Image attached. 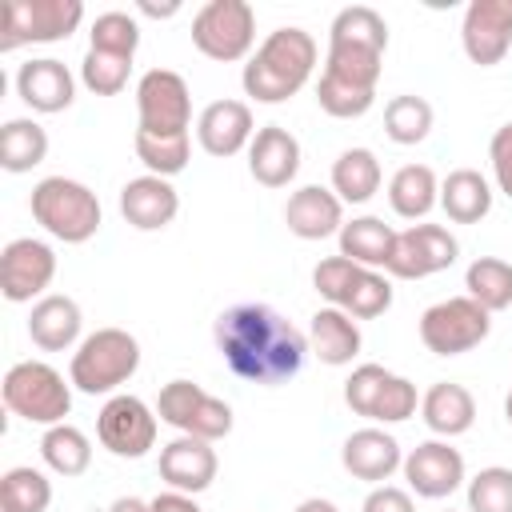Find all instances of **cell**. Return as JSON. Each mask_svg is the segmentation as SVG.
<instances>
[{"label":"cell","instance_id":"cell-16","mask_svg":"<svg viewBox=\"0 0 512 512\" xmlns=\"http://www.w3.org/2000/svg\"><path fill=\"white\" fill-rule=\"evenodd\" d=\"M460 44L472 64H500L512 48V0H472L460 20Z\"/></svg>","mask_w":512,"mask_h":512},{"label":"cell","instance_id":"cell-17","mask_svg":"<svg viewBox=\"0 0 512 512\" xmlns=\"http://www.w3.org/2000/svg\"><path fill=\"white\" fill-rule=\"evenodd\" d=\"M404 480L416 496L424 500H444L452 496L468 476H464V456L448 440H424L404 456Z\"/></svg>","mask_w":512,"mask_h":512},{"label":"cell","instance_id":"cell-25","mask_svg":"<svg viewBox=\"0 0 512 512\" xmlns=\"http://www.w3.org/2000/svg\"><path fill=\"white\" fill-rule=\"evenodd\" d=\"M80 328H84L80 304L72 296H60V292L40 296L32 304V312H28V340L40 352H68V348H76Z\"/></svg>","mask_w":512,"mask_h":512},{"label":"cell","instance_id":"cell-41","mask_svg":"<svg viewBox=\"0 0 512 512\" xmlns=\"http://www.w3.org/2000/svg\"><path fill=\"white\" fill-rule=\"evenodd\" d=\"M128 72H132V60L124 56H108V52H84L80 60V84L96 96H116L128 88Z\"/></svg>","mask_w":512,"mask_h":512},{"label":"cell","instance_id":"cell-4","mask_svg":"<svg viewBox=\"0 0 512 512\" xmlns=\"http://www.w3.org/2000/svg\"><path fill=\"white\" fill-rule=\"evenodd\" d=\"M140 368V340L128 328H96L72 352L68 380L84 396H116Z\"/></svg>","mask_w":512,"mask_h":512},{"label":"cell","instance_id":"cell-3","mask_svg":"<svg viewBox=\"0 0 512 512\" xmlns=\"http://www.w3.org/2000/svg\"><path fill=\"white\" fill-rule=\"evenodd\" d=\"M384 52H388V24H384V16L376 8H368V4H348L328 24L324 76L344 80L352 88L376 92L380 72H384Z\"/></svg>","mask_w":512,"mask_h":512},{"label":"cell","instance_id":"cell-43","mask_svg":"<svg viewBox=\"0 0 512 512\" xmlns=\"http://www.w3.org/2000/svg\"><path fill=\"white\" fill-rule=\"evenodd\" d=\"M488 160H492V180L504 196H512V124H500L492 132L488 144Z\"/></svg>","mask_w":512,"mask_h":512},{"label":"cell","instance_id":"cell-12","mask_svg":"<svg viewBox=\"0 0 512 512\" xmlns=\"http://www.w3.org/2000/svg\"><path fill=\"white\" fill-rule=\"evenodd\" d=\"M156 420V408H148L140 396L116 392L96 412V440L120 460H140L156 448Z\"/></svg>","mask_w":512,"mask_h":512},{"label":"cell","instance_id":"cell-23","mask_svg":"<svg viewBox=\"0 0 512 512\" xmlns=\"http://www.w3.org/2000/svg\"><path fill=\"white\" fill-rule=\"evenodd\" d=\"M176 212H180V192L164 176L144 172L120 188V216L136 232H160L176 220Z\"/></svg>","mask_w":512,"mask_h":512},{"label":"cell","instance_id":"cell-21","mask_svg":"<svg viewBox=\"0 0 512 512\" xmlns=\"http://www.w3.org/2000/svg\"><path fill=\"white\" fill-rule=\"evenodd\" d=\"M16 96L32 112L52 116V112L72 108V100H76V76L68 72L64 60L40 56V60H28V64L16 68Z\"/></svg>","mask_w":512,"mask_h":512},{"label":"cell","instance_id":"cell-19","mask_svg":"<svg viewBox=\"0 0 512 512\" xmlns=\"http://www.w3.org/2000/svg\"><path fill=\"white\" fill-rule=\"evenodd\" d=\"M252 136H256V120H252V108L244 100H212L196 116V140L216 160L244 152L252 144Z\"/></svg>","mask_w":512,"mask_h":512},{"label":"cell","instance_id":"cell-34","mask_svg":"<svg viewBox=\"0 0 512 512\" xmlns=\"http://www.w3.org/2000/svg\"><path fill=\"white\" fill-rule=\"evenodd\" d=\"M464 296H472L488 312H504L512 304V264L500 256H476L464 272Z\"/></svg>","mask_w":512,"mask_h":512},{"label":"cell","instance_id":"cell-5","mask_svg":"<svg viewBox=\"0 0 512 512\" xmlns=\"http://www.w3.org/2000/svg\"><path fill=\"white\" fill-rule=\"evenodd\" d=\"M28 208H32V220L52 240H64V244H84L104 224V212H100L96 192L88 184L72 180V176H44L32 188Z\"/></svg>","mask_w":512,"mask_h":512},{"label":"cell","instance_id":"cell-49","mask_svg":"<svg viewBox=\"0 0 512 512\" xmlns=\"http://www.w3.org/2000/svg\"><path fill=\"white\" fill-rule=\"evenodd\" d=\"M504 416H508V424H512V392H508V400H504Z\"/></svg>","mask_w":512,"mask_h":512},{"label":"cell","instance_id":"cell-30","mask_svg":"<svg viewBox=\"0 0 512 512\" xmlns=\"http://www.w3.org/2000/svg\"><path fill=\"white\" fill-rule=\"evenodd\" d=\"M340 256H348L352 264L364 268H388L392 244H396V228L384 224L380 216H352L340 228Z\"/></svg>","mask_w":512,"mask_h":512},{"label":"cell","instance_id":"cell-14","mask_svg":"<svg viewBox=\"0 0 512 512\" xmlns=\"http://www.w3.org/2000/svg\"><path fill=\"white\" fill-rule=\"evenodd\" d=\"M56 280V252L36 236H16L0 252V292L8 304H36Z\"/></svg>","mask_w":512,"mask_h":512},{"label":"cell","instance_id":"cell-31","mask_svg":"<svg viewBox=\"0 0 512 512\" xmlns=\"http://www.w3.org/2000/svg\"><path fill=\"white\" fill-rule=\"evenodd\" d=\"M388 204L404 220H424L440 204V180L428 164H404L388 180Z\"/></svg>","mask_w":512,"mask_h":512},{"label":"cell","instance_id":"cell-32","mask_svg":"<svg viewBox=\"0 0 512 512\" xmlns=\"http://www.w3.org/2000/svg\"><path fill=\"white\" fill-rule=\"evenodd\" d=\"M48 156V132L32 120V116H12L0 128V168L20 176L32 172L36 164H44Z\"/></svg>","mask_w":512,"mask_h":512},{"label":"cell","instance_id":"cell-2","mask_svg":"<svg viewBox=\"0 0 512 512\" xmlns=\"http://www.w3.org/2000/svg\"><path fill=\"white\" fill-rule=\"evenodd\" d=\"M316 36L296 28V24H284L276 32H268L260 40V48L248 56L244 72H240V84H244V96H252L256 104H284L292 100L316 72Z\"/></svg>","mask_w":512,"mask_h":512},{"label":"cell","instance_id":"cell-38","mask_svg":"<svg viewBox=\"0 0 512 512\" xmlns=\"http://www.w3.org/2000/svg\"><path fill=\"white\" fill-rule=\"evenodd\" d=\"M392 308V280L380 272V268H360L340 312H348L352 320H376Z\"/></svg>","mask_w":512,"mask_h":512},{"label":"cell","instance_id":"cell-11","mask_svg":"<svg viewBox=\"0 0 512 512\" xmlns=\"http://www.w3.org/2000/svg\"><path fill=\"white\" fill-rule=\"evenodd\" d=\"M156 416L164 424H172L180 436H196L208 444H216L232 432V408L192 380H168L156 396Z\"/></svg>","mask_w":512,"mask_h":512},{"label":"cell","instance_id":"cell-26","mask_svg":"<svg viewBox=\"0 0 512 512\" xmlns=\"http://www.w3.org/2000/svg\"><path fill=\"white\" fill-rule=\"evenodd\" d=\"M360 344H364L360 324H356L348 312H340V308H332V304L312 312V320H308V352H312L320 364L344 368V364L356 360Z\"/></svg>","mask_w":512,"mask_h":512},{"label":"cell","instance_id":"cell-20","mask_svg":"<svg viewBox=\"0 0 512 512\" xmlns=\"http://www.w3.org/2000/svg\"><path fill=\"white\" fill-rule=\"evenodd\" d=\"M340 464H344L356 480H364V484L376 488V484H384L392 472L404 468V448H400V440H396L392 432L368 424V428H356V432L344 440Z\"/></svg>","mask_w":512,"mask_h":512},{"label":"cell","instance_id":"cell-8","mask_svg":"<svg viewBox=\"0 0 512 512\" xmlns=\"http://www.w3.org/2000/svg\"><path fill=\"white\" fill-rule=\"evenodd\" d=\"M84 20L80 0H8L0 20V52L20 44H56L68 40Z\"/></svg>","mask_w":512,"mask_h":512},{"label":"cell","instance_id":"cell-35","mask_svg":"<svg viewBox=\"0 0 512 512\" xmlns=\"http://www.w3.org/2000/svg\"><path fill=\"white\" fill-rule=\"evenodd\" d=\"M52 504V480L32 468L16 464L0 476V512H48Z\"/></svg>","mask_w":512,"mask_h":512},{"label":"cell","instance_id":"cell-33","mask_svg":"<svg viewBox=\"0 0 512 512\" xmlns=\"http://www.w3.org/2000/svg\"><path fill=\"white\" fill-rule=\"evenodd\" d=\"M40 460L56 472V476H84L88 472V464H92V440L76 428V424H52V428H44V436H40Z\"/></svg>","mask_w":512,"mask_h":512},{"label":"cell","instance_id":"cell-10","mask_svg":"<svg viewBox=\"0 0 512 512\" xmlns=\"http://www.w3.org/2000/svg\"><path fill=\"white\" fill-rule=\"evenodd\" d=\"M488 332H492V312L480 308L472 296L436 300L420 316V340L436 356H464L476 344H484Z\"/></svg>","mask_w":512,"mask_h":512},{"label":"cell","instance_id":"cell-18","mask_svg":"<svg viewBox=\"0 0 512 512\" xmlns=\"http://www.w3.org/2000/svg\"><path fill=\"white\" fill-rule=\"evenodd\" d=\"M216 472H220V460H216V448L208 440L176 436V440H168L160 448V480L172 492H184V496L208 492Z\"/></svg>","mask_w":512,"mask_h":512},{"label":"cell","instance_id":"cell-27","mask_svg":"<svg viewBox=\"0 0 512 512\" xmlns=\"http://www.w3.org/2000/svg\"><path fill=\"white\" fill-rule=\"evenodd\" d=\"M420 420L428 424L432 436L440 440H452V436H464L472 424H476V400L464 384L456 380H436L424 396H420Z\"/></svg>","mask_w":512,"mask_h":512},{"label":"cell","instance_id":"cell-15","mask_svg":"<svg viewBox=\"0 0 512 512\" xmlns=\"http://www.w3.org/2000/svg\"><path fill=\"white\" fill-rule=\"evenodd\" d=\"M456 256H460V244L444 224H412V228L396 232L384 272L396 280H424V276L452 268Z\"/></svg>","mask_w":512,"mask_h":512},{"label":"cell","instance_id":"cell-24","mask_svg":"<svg viewBox=\"0 0 512 512\" xmlns=\"http://www.w3.org/2000/svg\"><path fill=\"white\" fill-rule=\"evenodd\" d=\"M284 224L300 240H324L340 236L344 228V200L324 184H304L284 204Z\"/></svg>","mask_w":512,"mask_h":512},{"label":"cell","instance_id":"cell-46","mask_svg":"<svg viewBox=\"0 0 512 512\" xmlns=\"http://www.w3.org/2000/svg\"><path fill=\"white\" fill-rule=\"evenodd\" d=\"M136 12H144V16H152V20H168V16H176V12H180V4H176V0H168V4L140 0V4H136Z\"/></svg>","mask_w":512,"mask_h":512},{"label":"cell","instance_id":"cell-9","mask_svg":"<svg viewBox=\"0 0 512 512\" xmlns=\"http://www.w3.org/2000/svg\"><path fill=\"white\" fill-rule=\"evenodd\" d=\"M192 44L220 64L244 60L256 44V8L248 0H208L192 16Z\"/></svg>","mask_w":512,"mask_h":512},{"label":"cell","instance_id":"cell-48","mask_svg":"<svg viewBox=\"0 0 512 512\" xmlns=\"http://www.w3.org/2000/svg\"><path fill=\"white\" fill-rule=\"evenodd\" d=\"M296 512H340V508L332 500H324V496H308V500L296 504Z\"/></svg>","mask_w":512,"mask_h":512},{"label":"cell","instance_id":"cell-22","mask_svg":"<svg viewBox=\"0 0 512 512\" xmlns=\"http://www.w3.org/2000/svg\"><path fill=\"white\" fill-rule=\"evenodd\" d=\"M248 172L264 188H288L300 172V140L284 124H260L248 144Z\"/></svg>","mask_w":512,"mask_h":512},{"label":"cell","instance_id":"cell-28","mask_svg":"<svg viewBox=\"0 0 512 512\" xmlns=\"http://www.w3.org/2000/svg\"><path fill=\"white\" fill-rule=\"evenodd\" d=\"M440 208L452 224H480L492 212V184L476 168H456L440 180Z\"/></svg>","mask_w":512,"mask_h":512},{"label":"cell","instance_id":"cell-13","mask_svg":"<svg viewBox=\"0 0 512 512\" xmlns=\"http://www.w3.org/2000/svg\"><path fill=\"white\" fill-rule=\"evenodd\" d=\"M136 116L140 132L176 136L192 128V92L180 72L172 68H148L136 80Z\"/></svg>","mask_w":512,"mask_h":512},{"label":"cell","instance_id":"cell-39","mask_svg":"<svg viewBox=\"0 0 512 512\" xmlns=\"http://www.w3.org/2000/svg\"><path fill=\"white\" fill-rule=\"evenodd\" d=\"M88 40H92V44H88L92 52H108V56L132 60L136 48H140V24H136V16L112 8V12H100V16L92 20Z\"/></svg>","mask_w":512,"mask_h":512},{"label":"cell","instance_id":"cell-50","mask_svg":"<svg viewBox=\"0 0 512 512\" xmlns=\"http://www.w3.org/2000/svg\"><path fill=\"white\" fill-rule=\"evenodd\" d=\"M448 512H452V508H448Z\"/></svg>","mask_w":512,"mask_h":512},{"label":"cell","instance_id":"cell-29","mask_svg":"<svg viewBox=\"0 0 512 512\" xmlns=\"http://www.w3.org/2000/svg\"><path fill=\"white\" fill-rule=\"evenodd\" d=\"M384 184V168L372 148H344L332 160V192L344 204H368Z\"/></svg>","mask_w":512,"mask_h":512},{"label":"cell","instance_id":"cell-45","mask_svg":"<svg viewBox=\"0 0 512 512\" xmlns=\"http://www.w3.org/2000/svg\"><path fill=\"white\" fill-rule=\"evenodd\" d=\"M152 504V512H200V504L192 500V496H184V492H160V496H152L148 500Z\"/></svg>","mask_w":512,"mask_h":512},{"label":"cell","instance_id":"cell-42","mask_svg":"<svg viewBox=\"0 0 512 512\" xmlns=\"http://www.w3.org/2000/svg\"><path fill=\"white\" fill-rule=\"evenodd\" d=\"M316 104H320L328 116H336V120H356V116H364V112L376 104V92L352 88V84L332 80V76L320 72V80H316Z\"/></svg>","mask_w":512,"mask_h":512},{"label":"cell","instance_id":"cell-47","mask_svg":"<svg viewBox=\"0 0 512 512\" xmlns=\"http://www.w3.org/2000/svg\"><path fill=\"white\" fill-rule=\"evenodd\" d=\"M108 512H152V504L140 500V496H120V500L108 504Z\"/></svg>","mask_w":512,"mask_h":512},{"label":"cell","instance_id":"cell-36","mask_svg":"<svg viewBox=\"0 0 512 512\" xmlns=\"http://www.w3.org/2000/svg\"><path fill=\"white\" fill-rule=\"evenodd\" d=\"M432 120H436L432 104H428L424 96H416V92L392 96V100L384 104V132H388L392 144H404V148H408V144L428 140Z\"/></svg>","mask_w":512,"mask_h":512},{"label":"cell","instance_id":"cell-1","mask_svg":"<svg viewBox=\"0 0 512 512\" xmlns=\"http://www.w3.org/2000/svg\"><path fill=\"white\" fill-rule=\"evenodd\" d=\"M216 348L224 364L248 384H288L308 360V336L272 304H232L216 316Z\"/></svg>","mask_w":512,"mask_h":512},{"label":"cell","instance_id":"cell-40","mask_svg":"<svg viewBox=\"0 0 512 512\" xmlns=\"http://www.w3.org/2000/svg\"><path fill=\"white\" fill-rule=\"evenodd\" d=\"M468 512H512V468H480L468 480Z\"/></svg>","mask_w":512,"mask_h":512},{"label":"cell","instance_id":"cell-6","mask_svg":"<svg viewBox=\"0 0 512 512\" xmlns=\"http://www.w3.org/2000/svg\"><path fill=\"white\" fill-rule=\"evenodd\" d=\"M4 408L28 424H64V416L72 412V380H64L52 364L44 360H20L4 372L0 384Z\"/></svg>","mask_w":512,"mask_h":512},{"label":"cell","instance_id":"cell-7","mask_svg":"<svg viewBox=\"0 0 512 512\" xmlns=\"http://www.w3.org/2000/svg\"><path fill=\"white\" fill-rule=\"evenodd\" d=\"M344 404L376 424H400L416 416L420 392L408 376H396L384 364H356L352 376L344 380Z\"/></svg>","mask_w":512,"mask_h":512},{"label":"cell","instance_id":"cell-44","mask_svg":"<svg viewBox=\"0 0 512 512\" xmlns=\"http://www.w3.org/2000/svg\"><path fill=\"white\" fill-rule=\"evenodd\" d=\"M360 512H416V504H412V492H408V488L376 484V488L364 496Z\"/></svg>","mask_w":512,"mask_h":512},{"label":"cell","instance_id":"cell-37","mask_svg":"<svg viewBox=\"0 0 512 512\" xmlns=\"http://www.w3.org/2000/svg\"><path fill=\"white\" fill-rule=\"evenodd\" d=\"M136 160L152 172V176H180L192 160V136L176 132V136H156V132H140L136 128Z\"/></svg>","mask_w":512,"mask_h":512}]
</instances>
